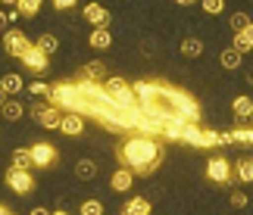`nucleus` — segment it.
Wrapping results in <instances>:
<instances>
[{
	"label": "nucleus",
	"instance_id": "obj_25",
	"mask_svg": "<svg viewBox=\"0 0 253 215\" xmlns=\"http://www.w3.org/2000/svg\"><path fill=\"white\" fill-rule=\"evenodd\" d=\"M41 3H44V0H19V3H16V9H19L22 16H28V19H32V16H38V13H41Z\"/></svg>",
	"mask_w": 253,
	"mask_h": 215
},
{
	"label": "nucleus",
	"instance_id": "obj_16",
	"mask_svg": "<svg viewBox=\"0 0 253 215\" xmlns=\"http://www.w3.org/2000/svg\"><path fill=\"white\" fill-rule=\"evenodd\" d=\"M9 165L13 169H25V172H32L35 169V159H32V150H25V146H19V150H13V156H9Z\"/></svg>",
	"mask_w": 253,
	"mask_h": 215
},
{
	"label": "nucleus",
	"instance_id": "obj_6",
	"mask_svg": "<svg viewBox=\"0 0 253 215\" xmlns=\"http://www.w3.org/2000/svg\"><path fill=\"white\" fill-rule=\"evenodd\" d=\"M28 150H32L35 169H50V165H56V159H60L56 146H53V143H47V141H38L35 146H28Z\"/></svg>",
	"mask_w": 253,
	"mask_h": 215
},
{
	"label": "nucleus",
	"instance_id": "obj_5",
	"mask_svg": "<svg viewBox=\"0 0 253 215\" xmlns=\"http://www.w3.org/2000/svg\"><path fill=\"white\" fill-rule=\"evenodd\" d=\"M6 187L19 193V197H25V193H32L35 190V178H32V172H25V169H13L9 165L6 169Z\"/></svg>",
	"mask_w": 253,
	"mask_h": 215
},
{
	"label": "nucleus",
	"instance_id": "obj_19",
	"mask_svg": "<svg viewBox=\"0 0 253 215\" xmlns=\"http://www.w3.org/2000/svg\"><path fill=\"white\" fill-rule=\"evenodd\" d=\"M231 109H235V115H238L241 122L253 119V100H250V97H235V103H231Z\"/></svg>",
	"mask_w": 253,
	"mask_h": 215
},
{
	"label": "nucleus",
	"instance_id": "obj_42",
	"mask_svg": "<svg viewBox=\"0 0 253 215\" xmlns=\"http://www.w3.org/2000/svg\"><path fill=\"white\" fill-rule=\"evenodd\" d=\"M247 81H250V84H253V69H247Z\"/></svg>",
	"mask_w": 253,
	"mask_h": 215
},
{
	"label": "nucleus",
	"instance_id": "obj_26",
	"mask_svg": "<svg viewBox=\"0 0 253 215\" xmlns=\"http://www.w3.org/2000/svg\"><path fill=\"white\" fill-rule=\"evenodd\" d=\"M231 141L244 143V146H253V128H235L231 131Z\"/></svg>",
	"mask_w": 253,
	"mask_h": 215
},
{
	"label": "nucleus",
	"instance_id": "obj_17",
	"mask_svg": "<svg viewBox=\"0 0 253 215\" xmlns=\"http://www.w3.org/2000/svg\"><path fill=\"white\" fill-rule=\"evenodd\" d=\"M231 47H235V50H241V53L253 50V22L244 28V32H235V41H231Z\"/></svg>",
	"mask_w": 253,
	"mask_h": 215
},
{
	"label": "nucleus",
	"instance_id": "obj_23",
	"mask_svg": "<svg viewBox=\"0 0 253 215\" xmlns=\"http://www.w3.org/2000/svg\"><path fill=\"white\" fill-rule=\"evenodd\" d=\"M178 50H181V56H188V60H197V56L203 53V41H197V37H184Z\"/></svg>",
	"mask_w": 253,
	"mask_h": 215
},
{
	"label": "nucleus",
	"instance_id": "obj_39",
	"mask_svg": "<svg viewBox=\"0 0 253 215\" xmlns=\"http://www.w3.org/2000/svg\"><path fill=\"white\" fill-rule=\"evenodd\" d=\"M0 3H6V6H16V3H19V0H0Z\"/></svg>",
	"mask_w": 253,
	"mask_h": 215
},
{
	"label": "nucleus",
	"instance_id": "obj_7",
	"mask_svg": "<svg viewBox=\"0 0 253 215\" xmlns=\"http://www.w3.org/2000/svg\"><path fill=\"white\" fill-rule=\"evenodd\" d=\"M28 47H32V41L22 35V32H16V28H9V32H3V50L9 56H16V60H22V56L28 53Z\"/></svg>",
	"mask_w": 253,
	"mask_h": 215
},
{
	"label": "nucleus",
	"instance_id": "obj_35",
	"mask_svg": "<svg viewBox=\"0 0 253 215\" xmlns=\"http://www.w3.org/2000/svg\"><path fill=\"white\" fill-rule=\"evenodd\" d=\"M3 32H9V16L0 9V35H3Z\"/></svg>",
	"mask_w": 253,
	"mask_h": 215
},
{
	"label": "nucleus",
	"instance_id": "obj_21",
	"mask_svg": "<svg viewBox=\"0 0 253 215\" xmlns=\"http://www.w3.org/2000/svg\"><path fill=\"white\" fill-rule=\"evenodd\" d=\"M75 178H82V181L97 178V162L94 159H79L75 162Z\"/></svg>",
	"mask_w": 253,
	"mask_h": 215
},
{
	"label": "nucleus",
	"instance_id": "obj_34",
	"mask_svg": "<svg viewBox=\"0 0 253 215\" xmlns=\"http://www.w3.org/2000/svg\"><path fill=\"white\" fill-rule=\"evenodd\" d=\"M75 3H79V0H53V6H56V9H72Z\"/></svg>",
	"mask_w": 253,
	"mask_h": 215
},
{
	"label": "nucleus",
	"instance_id": "obj_1",
	"mask_svg": "<svg viewBox=\"0 0 253 215\" xmlns=\"http://www.w3.org/2000/svg\"><path fill=\"white\" fill-rule=\"evenodd\" d=\"M116 159H119L122 169L134 172V178H150V175L163 165V159H166V150H163L160 138H150V134H128V138H122L119 146H116Z\"/></svg>",
	"mask_w": 253,
	"mask_h": 215
},
{
	"label": "nucleus",
	"instance_id": "obj_27",
	"mask_svg": "<svg viewBox=\"0 0 253 215\" xmlns=\"http://www.w3.org/2000/svg\"><path fill=\"white\" fill-rule=\"evenodd\" d=\"M38 47H41V50H44L47 56H50V53H56V47H60V41H56L53 35H41V37H38Z\"/></svg>",
	"mask_w": 253,
	"mask_h": 215
},
{
	"label": "nucleus",
	"instance_id": "obj_38",
	"mask_svg": "<svg viewBox=\"0 0 253 215\" xmlns=\"http://www.w3.org/2000/svg\"><path fill=\"white\" fill-rule=\"evenodd\" d=\"M28 215H50V209H32Z\"/></svg>",
	"mask_w": 253,
	"mask_h": 215
},
{
	"label": "nucleus",
	"instance_id": "obj_15",
	"mask_svg": "<svg viewBox=\"0 0 253 215\" xmlns=\"http://www.w3.org/2000/svg\"><path fill=\"white\" fill-rule=\"evenodd\" d=\"M87 44H91L94 50H106V47L113 44V35H110V28H94V32L87 35Z\"/></svg>",
	"mask_w": 253,
	"mask_h": 215
},
{
	"label": "nucleus",
	"instance_id": "obj_9",
	"mask_svg": "<svg viewBox=\"0 0 253 215\" xmlns=\"http://www.w3.org/2000/svg\"><path fill=\"white\" fill-rule=\"evenodd\" d=\"M60 131L66 134V138H79V134L84 131V115H79V112H66L63 122H60Z\"/></svg>",
	"mask_w": 253,
	"mask_h": 215
},
{
	"label": "nucleus",
	"instance_id": "obj_29",
	"mask_svg": "<svg viewBox=\"0 0 253 215\" xmlns=\"http://www.w3.org/2000/svg\"><path fill=\"white\" fill-rule=\"evenodd\" d=\"M247 25H250V16L247 13H231V28H235V32H244Z\"/></svg>",
	"mask_w": 253,
	"mask_h": 215
},
{
	"label": "nucleus",
	"instance_id": "obj_8",
	"mask_svg": "<svg viewBox=\"0 0 253 215\" xmlns=\"http://www.w3.org/2000/svg\"><path fill=\"white\" fill-rule=\"evenodd\" d=\"M22 63H25V66H28V69H32L35 75L47 72V66H50V63H47V53H44L38 44H32V47H28V53L22 56Z\"/></svg>",
	"mask_w": 253,
	"mask_h": 215
},
{
	"label": "nucleus",
	"instance_id": "obj_36",
	"mask_svg": "<svg viewBox=\"0 0 253 215\" xmlns=\"http://www.w3.org/2000/svg\"><path fill=\"white\" fill-rule=\"evenodd\" d=\"M6 16H9V25H13V22H16V19L22 16V13H19V9H6Z\"/></svg>",
	"mask_w": 253,
	"mask_h": 215
},
{
	"label": "nucleus",
	"instance_id": "obj_33",
	"mask_svg": "<svg viewBox=\"0 0 253 215\" xmlns=\"http://www.w3.org/2000/svg\"><path fill=\"white\" fill-rule=\"evenodd\" d=\"M231 206H235V209H244L247 206V193L244 190H231Z\"/></svg>",
	"mask_w": 253,
	"mask_h": 215
},
{
	"label": "nucleus",
	"instance_id": "obj_4",
	"mask_svg": "<svg viewBox=\"0 0 253 215\" xmlns=\"http://www.w3.org/2000/svg\"><path fill=\"white\" fill-rule=\"evenodd\" d=\"M207 178L212 184H231L235 181V165L228 162V156H212L207 162Z\"/></svg>",
	"mask_w": 253,
	"mask_h": 215
},
{
	"label": "nucleus",
	"instance_id": "obj_24",
	"mask_svg": "<svg viewBox=\"0 0 253 215\" xmlns=\"http://www.w3.org/2000/svg\"><path fill=\"white\" fill-rule=\"evenodd\" d=\"M241 56H244L241 50H235V47H228V50H222V53H219V63L225 66V69H238V66H241Z\"/></svg>",
	"mask_w": 253,
	"mask_h": 215
},
{
	"label": "nucleus",
	"instance_id": "obj_22",
	"mask_svg": "<svg viewBox=\"0 0 253 215\" xmlns=\"http://www.w3.org/2000/svg\"><path fill=\"white\" fill-rule=\"evenodd\" d=\"M63 109H56V106H47L44 109V115H41V122L38 125H44V128H60V122H63Z\"/></svg>",
	"mask_w": 253,
	"mask_h": 215
},
{
	"label": "nucleus",
	"instance_id": "obj_14",
	"mask_svg": "<svg viewBox=\"0 0 253 215\" xmlns=\"http://www.w3.org/2000/svg\"><path fill=\"white\" fill-rule=\"evenodd\" d=\"M119 215H150V200L147 197H131L119 209Z\"/></svg>",
	"mask_w": 253,
	"mask_h": 215
},
{
	"label": "nucleus",
	"instance_id": "obj_41",
	"mask_svg": "<svg viewBox=\"0 0 253 215\" xmlns=\"http://www.w3.org/2000/svg\"><path fill=\"white\" fill-rule=\"evenodd\" d=\"M50 215H69V212H66V209H53Z\"/></svg>",
	"mask_w": 253,
	"mask_h": 215
},
{
	"label": "nucleus",
	"instance_id": "obj_37",
	"mask_svg": "<svg viewBox=\"0 0 253 215\" xmlns=\"http://www.w3.org/2000/svg\"><path fill=\"white\" fill-rule=\"evenodd\" d=\"M6 100H9V94L3 91V87H0V109H3V103H6Z\"/></svg>",
	"mask_w": 253,
	"mask_h": 215
},
{
	"label": "nucleus",
	"instance_id": "obj_2",
	"mask_svg": "<svg viewBox=\"0 0 253 215\" xmlns=\"http://www.w3.org/2000/svg\"><path fill=\"white\" fill-rule=\"evenodd\" d=\"M103 87H106V94L113 97L119 106H128V109H134V106H141L138 103V94H134V84H128L125 78H119V75H110L103 81Z\"/></svg>",
	"mask_w": 253,
	"mask_h": 215
},
{
	"label": "nucleus",
	"instance_id": "obj_10",
	"mask_svg": "<svg viewBox=\"0 0 253 215\" xmlns=\"http://www.w3.org/2000/svg\"><path fill=\"white\" fill-rule=\"evenodd\" d=\"M84 19H87L94 28H106V25H110V9L100 6V3H87V6H84Z\"/></svg>",
	"mask_w": 253,
	"mask_h": 215
},
{
	"label": "nucleus",
	"instance_id": "obj_20",
	"mask_svg": "<svg viewBox=\"0 0 253 215\" xmlns=\"http://www.w3.org/2000/svg\"><path fill=\"white\" fill-rule=\"evenodd\" d=\"M25 109H28V106L16 103V100H6V103H3V109H0V115H3L6 122H19V119L25 115Z\"/></svg>",
	"mask_w": 253,
	"mask_h": 215
},
{
	"label": "nucleus",
	"instance_id": "obj_12",
	"mask_svg": "<svg viewBox=\"0 0 253 215\" xmlns=\"http://www.w3.org/2000/svg\"><path fill=\"white\" fill-rule=\"evenodd\" d=\"M131 184H134V172L122 169V165H119V172H113V178H110V187H113L116 193H125Z\"/></svg>",
	"mask_w": 253,
	"mask_h": 215
},
{
	"label": "nucleus",
	"instance_id": "obj_3",
	"mask_svg": "<svg viewBox=\"0 0 253 215\" xmlns=\"http://www.w3.org/2000/svg\"><path fill=\"white\" fill-rule=\"evenodd\" d=\"M181 143H191V146H200V150H210V146H222V143H225V138H222V131H207V128H197V125H184Z\"/></svg>",
	"mask_w": 253,
	"mask_h": 215
},
{
	"label": "nucleus",
	"instance_id": "obj_18",
	"mask_svg": "<svg viewBox=\"0 0 253 215\" xmlns=\"http://www.w3.org/2000/svg\"><path fill=\"white\" fill-rule=\"evenodd\" d=\"M0 87H3V91H6L9 97H16V94L22 91V87H28V84L22 81V75H16V72H6L3 78H0Z\"/></svg>",
	"mask_w": 253,
	"mask_h": 215
},
{
	"label": "nucleus",
	"instance_id": "obj_43",
	"mask_svg": "<svg viewBox=\"0 0 253 215\" xmlns=\"http://www.w3.org/2000/svg\"><path fill=\"white\" fill-rule=\"evenodd\" d=\"M0 215H9V209H6V206H0Z\"/></svg>",
	"mask_w": 253,
	"mask_h": 215
},
{
	"label": "nucleus",
	"instance_id": "obj_30",
	"mask_svg": "<svg viewBox=\"0 0 253 215\" xmlns=\"http://www.w3.org/2000/svg\"><path fill=\"white\" fill-rule=\"evenodd\" d=\"M222 9H225V0H203V13H210V16H219Z\"/></svg>",
	"mask_w": 253,
	"mask_h": 215
},
{
	"label": "nucleus",
	"instance_id": "obj_28",
	"mask_svg": "<svg viewBox=\"0 0 253 215\" xmlns=\"http://www.w3.org/2000/svg\"><path fill=\"white\" fill-rule=\"evenodd\" d=\"M82 215H103V203L100 200H84L82 206H79Z\"/></svg>",
	"mask_w": 253,
	"mask_h": 215
},
{
	"label": "nucleus",
	"instance_id": "obj_32",
	"mask_svg": "<svg viewBox=\"0 0 253 215\" xmlns=\"http://www.w3.org/2000/svg\"><path fill=\"white\" fill-rule=\"evenodd\" d=\"M28 91H32L35 97H47V94H50V84H44V81H32V84H28Z\"/></svg>",
	"mask_w": 253,
	"mask_h": 215
},
{
	"label": "nucleus",
	"instance_id": "obj_31",
	"mask_svg": "<svg viewBox=\"0 0 253 215\" xmlns=\"http://www.w3.org/2000/svg\"><path fill=\"white\" fill-rule=\"evenodd\" d=\"M47 106H50V103H32V106H28V115H32V119L35 122H41V115H44V109H47Z\"/></svg>",
	"mask_w": 253,
	"mask_h": 215
},
{
	"label": "nucleus",
	"instance_id": "obj_11",
	"mask_svg": "<svg viewBox=\"0 0 253 215\" xmlns=\"http://www.w3.org/2000/svg\"><path fill=\"white\" fill-rule=\"evenodd\" d=\"M82 78H87V81H106L110 78V69H106V63H100V60H94V63H84L82 66Z\"/></svg>",
	"mask_w": 253,
	"mask_h": 215
},
{
	"label": "nucleus",
	"instance_id": "obj_13",
	"mask_svg": "<svg viewBox=\"0 0 253 215\" xmlns=\"http://www.w3.org/2000/svg\"><path fill=\"white\" fill-rule=\"evenodd\" d=\"M235 181L253 184V156H241V159L235 162Z\"/></svg>",
	"mask_w": 253,
	"mask_h": 215
},
{
	"label": "nucleus",
	"instance_id": "obj_44",
	"mask_svg": "<svg viewBox=\"0 0 253 215\" xmlns=\"http://www.w3.org/2000/svg\"><path fill=\"white\" fill-rule=\"evenodd\" d=\"M9 215H13V212H9Z\"/></svg>",
	"mask_w": 253,
	"mask_h": 215
},
{
	"label": "nucleus",
	"instance_id": "obj_40",
	"mask_svg": "<svg viewBox=\"0 0 253 215\" xmlns=\"http://www.w3.org/2000/svg\"><path fill=\"white\" fill-rule=\"evenodd\" d=\"M178 3H181V6H191V3H197V0H178Z\"/></svg>",
	"mask_w": 253,
	"mask_h": 215
}]
</instances>
